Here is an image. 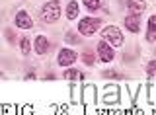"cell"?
Here are the masks:
<instances>
[{
	"label": "cell",
	"instance_id": "4",
	"mask_svg": "<svg viewBox=\"0 0 156 115\" xmlns=\"http://www.w3.org/2000/svg\"><path fill=\"white\" fill-rule=\"evenodd\" d=\"M98 53H100V59L104 61V63H109V61H113V57H115L113 49L107 45V41H101L100 45H98Z\"/></svg>",
	"mask_w": 156,
	"mask_h": 115
},
{
	"label": "cell",
	"instance_id": "11",
	"mask_svg": "<svg viewBox=\"0 0 156 115\" xmlns=\"http://www.w3.org/2000/svg\"><path fill=\"white\" fill-rule=\"evenodd\" d=\"M66 18H68V20H74V18H78V4L76 2H70V4H68Z\"/></svg>",
	"mask_w": 156,
	"mask_h": 115
},
{
	"label": "cell",
	"instance_id": "13",
	"mask_svg": "<svg viewBox=\"0 0 156 115\" xmlns=\"http://www.w3.org/2000/svg\"><path fill=\"white\" fill-rule=\"evenodd\" d=\"M82 59H84V63L86 64H94V61H96V57L92 55V51H86L84 55H82Z\"/></svg>",
	"mask_w": 156,
	"mask_h": 115
},
{
	"label": "cell",
	"instance_id": "6",
	"mask_svg": "<svg viewBox=\"0 0 156 115\" xmlns=\"http://www.w3.org/2000/svg\"><path fill=\"white\" fill-rule=\"evenodd\" d=\"M16 26L22 27V30H29V27L33 26V22H31V18H29L27 12H18L16 14Z\"/></svg>",
	"mask_w": 156,
	"mask_h": 115
},
{
	"label": "cell",
	"instance_id": "9",
	"mask_svg": "<svg viewBox=\"0 0 156 115\" xmlns=\"http://www.w3.org/2000/svg\"><path fill=\"white\" fill-rule=\"evenodd\" d=\"M47 49H49V41H47V37L39 35L37 39H35V51L39 53V55H45Z\"/></svg>",
	"mask_w": 156,
	"mask_h": 115
},
{
	"label": "cell",
	"instance_id": "17",
	"mask_svg": "<svg viewBox=\"0 0 156 115\" xmlns=\"http://www.w3.org/2000/svg\"><path fill=\"white\" fill-rule=\"evenodd\" d=\"M66 41L68 43H78V37L74 35V33H68V35H66Z\"/></svg>",
	"mask_w": 156,
	"mask_h": 115
},
{
	"label": "cell",
	"instance_id": "16",
	"mask_svg": "<svg viewBox=\"0 0 156 115\" xmlns=\"http://www.w3.org/2000/svg\"><path fill=\"white\" fill-rule=\"evenodd\" d=\"M22 53H23V55H27V53H29V39H27V37H23V39H22Z\"/></svg>",
	"mask_w": 156,
	"mask_h": 115
},
{
	"label": "cell",
	"instance_id": "5",
	"mask_svg": "<svg viewBox=\"0 0 156 115\" xmlns=\"http://www.w3.org/2000/svg\"><path fill=\"white\" fill-rule=\"evenodd\" d=\"M74 61H76V53L72 49H61V53H58V64L61 66H68Z\"/></svg>",
	"mask_w": 156,
	"mask_h": 115
},
{
	"label": "cell",
	"instance_id": "3",
	"mask_svg": "<svg viewBox=\"0 0 156 115\" xmlns=\"http://www.w3.org/2000/svg\"><path fill=\"white\" fill-rule=\"evenodd\" d=\"M98 27H100V20H96V18H84V20L78 23V30H80V33H84V35H92Z\"/></svg>",
	"mask_w": 156,
	"mask_h": 115
},
{
	"label": "cell",
	"instance_id": "18",
	"mask_svg": "<svg viewBox=\"0 0 156 115\" xmlns=\"http://www.w3.org/2000/svg\"><path fill=\"white\" fill-rule=\"evenodd\" d=\"M104 76H105V78H121L117 72H109V70H107V72H104Z\"/></svg>",
	"mask_w": 156,
	"mask_h": 115
},
{
	"label": "cell",
	"instance_id": "1",
	"mask_svg": "<svg viewBox=\"0 0 156 115\" xmlns=\"http://www.w3.org/2000/svg\"><path fill=\"white\" fill-rule=\"evenodd\" d=\"M58 16H61V4L57 2V0H51V2H47L45 6H43L41 10V18L45 23H53L58 20Z\"/></svg>",
	"mask_w": 156,
	"mask_h": 115
},
{
	"label": "cell",
	"instance_id": "12",
	"mask_svg": "<svg viewBox=\"0 0 156 115\" xmlns=\"http://www.w3.org/2000/svg\"><path fill=\"white\" fill-rule=\"evenodd\" d=\"M84 4H86L88 10H92V12L100 8V0H84Z\"/></svg>",
	"mask_w": 156,
	"mask_h": 115
},
{
	"label": "cell",
	"instance_id": "7",
	"mask_svg": "<svg viewBox=\"0 0 156 115\" xmlns=\"http://www.w3.org/2000/svg\"><path fill=\"white\" fill-rule=\"evenodd\" d=\"M127 8H129L131 14H136V16H140V14L146 10V4L143 2V0H129V2H127Z\"/></svg>",
	"mask_w": 156,
	"mask_h": 115
},
{
	"label": "cell",
	"instance_id": "8",
	"mask_svg": "<svg viewBox=\"0 0 156 115\" xmlns=\"http://www.w3.org/2000/svg\"><path fill=\"white\" fill-rule=\"evenodd\" d=\"M125 27H127V30H131L133 33H136V31L140 30L139 16H136V14H131V16H127V18H125Z\"/></svg>",
	"mask_w": 156,
	"mask_h": 115
},
{
	"label": "cell",
	"instance_id": "14",
	"mask_svg": "<svg viewBox=\"0 0 156 115\" xmlns=\"http://www.w3.org/2000/svg\"><path fill=\"white\" fill-rule=\"evenodd\" d=\"M65 78H82V74L78 70H66L65 72Z\"/></svg>",
	"mask_w": 156,
	"mask_h": 115
},
{
	"label": "cell",
	"instance_id": "2",
	"mask_svg": "<svg viewBox=\"0 0 156 115\" xmlns=\"http://www.w3.org/2000/svg\"><path fill=\"white\" fill-rule=\"evenodd\" d=\"M101 37H104V41L111 43V45H123V35H121V31L117 30V27H105L104 31H101Z\"/></svg>",
	"mask_w": 156,
	"mask_h": 115
},
{
	"label": "cell",
	"instance_id": "10",
	"mask_svg": "<svg viewBox=\"0 0 156 115\" xmlns=\"http://www.w3.org/2000/svg\"><path fill=\"white\" fill-rule=\"evenodd\" d=\"M146 39L150 43L156 41V16H152L148 20V31H146Z\"/></svg>",
	"mask_w": 156,
	"mask_h": 115
},
{
	"label": "cell",
	"instance_id": "15",
	"mask_svg": "<svg viewBox=\"0 0 156 115\" xmlns=\"http://www.w3.org/2000/svg\"><path fill=\"white\" fill-rule=\"evenodd\" d=\"M146 72H148V76H154L156 74V61L148 63V66H146Z\"/></svg>",
	"mask_w": 156,
	"mask_h": 115
}]
</instances>
